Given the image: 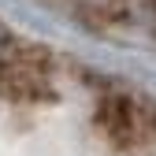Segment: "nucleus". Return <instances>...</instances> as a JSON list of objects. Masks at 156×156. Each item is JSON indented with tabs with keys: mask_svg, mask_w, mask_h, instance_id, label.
Wrapping results in <instances>:
<instances>
[{
	"mask_svg": "<svg viewBox=\"0 0 156 156\" xmlns=\"http://www.w3.org/2000/svg\"><path fill=\"white\" fill-rule=\"evenodd\" d=\"M112 4V11L119 8V15L123 19H134V23H156V0H108Z\"/></svg>",
	"mask_w": 156,
	"mask_h": 156,
	"instance_id": "1",
	"label": "nucleus"
}]
</instances>
